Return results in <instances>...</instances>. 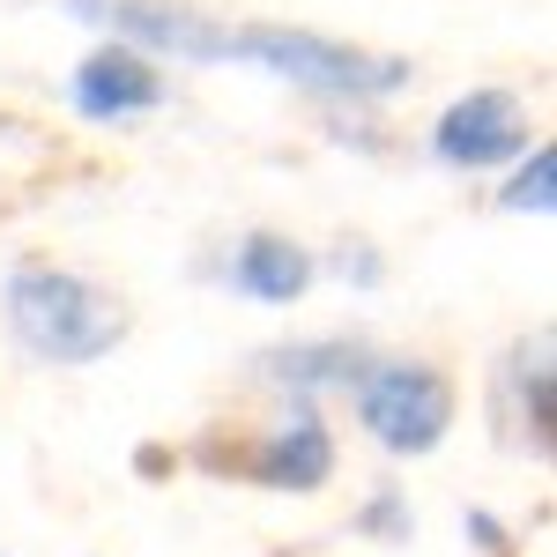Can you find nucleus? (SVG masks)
Here are the masks:
<instances>
[{"instance_id": "11", "label": "nucleus", "mask_w": 557, "mask_h": 557, "mask_svg": "<svg viewBox=\"0 0 557 557\" xmlns=\"http://www.w3.org/2000/svg\"><path fill=\"white\" fill-rule=\"evenodd\" d=\"M498 209L506 215H550L557 209V149L550 141H528V157L513 164V178L498 186Z\"/></svg>"}, {"instance_id": "13", "label": "nucleus", "mask_w": 557, "mask_h": 557, "mask_svg": "<svg viewBox=\"0 0 557 557\" xmlns=\"http://www.w3.org/2000/svg\"><path fill=\"white\" fill-rule=\"evenodd\" d=\"M469 535H475V550H483V557H513V535H506L498 520L483 513V506H475V513H469Z\"/></svg>"}, {"instance_id": "7", "label": "nucleus", "mask_w": 557, "mask_h": 557, "mask_svg": "<svg viewBox=\"0 0 557 557\" xmlns=\"http://www.w3.org/2000/svg\"><path fill=\"white\" fill-rule=\"evenodd\" d=\"M67 104L83 112L89 127H127V120H149L172 104V83L157 60H141L127 45H97L83 67L67 75Z\"/></svg>"}, {"instance_id": "9", "label": "nucleus", "mask_w": 557, "mask_h": 557, "mask_svg": "<svg viewBox=\"0 0 557 557\" xmlns=\"http://www.w3.org/2000/svg\"><path fill=\"white\" fill-rule=\"evenodd\" d=\"M372 372V357L364 343H349V335H320V343H283L260 357V380L268 386H290V394H349V386Z\"/></svg>"}, {"instance_id": "2", "label": "nucleus", "mask_w": 557, "mask_h": 557, "mask_svg": "<svg viewBox=\"0 0 557 557\" xmlns=\"http://www.w3.org/2000/svg\"><path fill=\"white\" fill-rule=\"evenodd\" d=\"M231 60H246L260 75L305 89V97H327V104H380V97L409 89V60L343 45L327 30H305V23H238Z\"/></svg>"}, {"instance_id": "8", "label": "nucleus", "mask_w": 557, "mask_h": 557, "mask_svg": "<svg viewBox=\"0 0 557 557\" xmlns=\"http://www.w3.org/2000/svg\"><path fill=\"white\" fill-rule=\"evenodd\" d=\"M312 275H320L312 246L283 238V231L238 238V253H231V268H223V283H231L238 298H253V305H298L305 290H312Z\"/></svg>"}, {"instance_id": "1", "label": "nucleus", "mask_w": 557, "mask_h": 557, "mask_svg": "<svg viewBox=\"0 0 557 557\" xmlns=\"http://www.w3.org/2000/svg\"><path fill=\"white\" fill-rule=\"evenodd\" d=\"M0 312H8V335L38 364H67V372L127 343V305L104 283H89L75 268H52V260H15L0 283Z\"/></svg>"}, {"instance_id": "5", "label": "nucleus", "mask_w": 557, "mask_h": 557, "mask_svg": "<svg viewBox=\"0 0 557 557\" xmlns=\"http://www.w3.org/2000/svg\"><path fill=\"white\" fill-rule=\"evenodd\" d=\"M431 157L446 172H498L528 157V112L513 89H469L431 120Z\"/></svg>"}, {"instance_id": "10", "label": "nucleus", "mask_w": 557, "mask_h": 557, "mask_svg": "<svg viewBox=\"0 0 557 557\" xmlns=\"http://www.w3.org/2000/svg\"><path fill=\"white\" fill-rule=\"evenodd\" d=\"M506 386H513V409L528 417V438H535V454H550V349H513L506 357Z\"/></svg>"}, {"instance_id": "6", "label": "nucleus", "mask_w": 557, "mask_h": 557, "mask_svg": "<svg viewBox=\"0 0 557 557\" xmlns=\"http://www.w3.org/2000/svg\"><path fill=\"white\" fill-rule=\"evenodd\" d=\"M231 469L246 475L253 491H327L335 483V431L320 424V409L298 401L290 417H275V424H260L238 454H231Z\"/></svg>"}, {"instance_id": "3", "label": "nucleus", "mask_w": 557, "mask_h": 557, "mask_svg": "<svg viewBox=\"0 0 557 557\" xmlns=\"http://www.w3.org/2000/svg\"><path fill=\"white\" fill-rule=\"evenodd\" d=\"M349 401H357L364 438L380 454H394V461H424V454L446 446V431H454V380L438 364H417V357L372 364L364 380L349 386Z\"/></svg>"}, {"instance_id": "12", "label": "nucleus", "mask_w": 557, "mask_h": 557, "mask_svg": "<svg viewBox=\"0 0 557 557\" xmlns=\"http://www.w3.org/2000/svg\"><path fill=\"white\" fill-rule=\"evenodd\" d=\"M357 528L372 535V543H409V528H417V513H409V498L386 483V491H372L364 506H357Z\"/></svg>"}, {"instance_id": "4", "label": "nucleus", "mask_w": 557, "mask_h": 557, "mask_svg": "<svg viewBox=\"0 0 557 557\" xmlns=\"http://www.w3.org/2000/svg\"><path fill=\"white\" fill-rule=\"evenodd\" d=\"M67 15L97 23L104 45H127L141 60H178V67L231 60V23H215L186 0H67Z\"/></svg>"}]
</instances>
